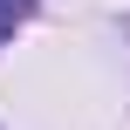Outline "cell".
Instances as JSON below:
<instances>
[{
	"mask_svg": "<svg viewBox=\"0 0 130 130\" xmlns=\"http://www.w3.org/2000/svg\"><path fill=\"white\" fill-rule=\"evenodd\" d=\"M27 14H34V0H0V48H7V34H14Z\"/></svg>",
	"mask_w": 130,
	"mask_h": 130,
	"instance_id": "6da1fadb",
	"label": "cell"
}]
</instances>
